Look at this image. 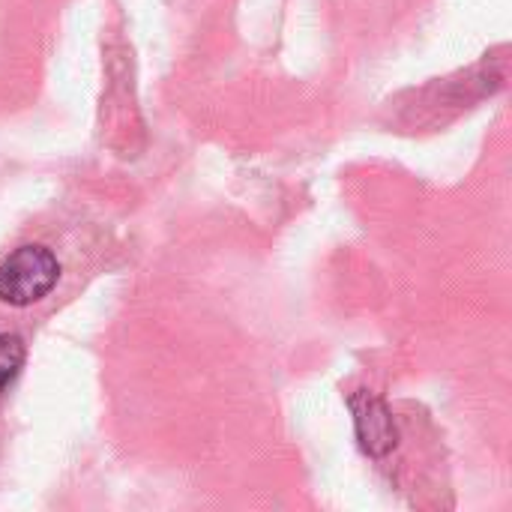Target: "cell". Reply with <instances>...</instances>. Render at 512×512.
<instances>
[{"instance_id":"6da1fadb","label":"cell","mask_w":512,"mask_h":512,"mask_svg":"<svg viewBox=\"0 0 512 512\" xmlns=\"http://www.w3.org/2000/svg\"><path fill=\"white\" fill-rule=\"evenodd\" d=\"M60 264L45 246H21L0 264V300L9 306H33L51 294Z\"/></svg>"},{"instance_id":"7a4b0ae2","label":"cell","mask_w":512,"mask_h":512,"mask_svg":"<svg viewBox=\"0 0 512 512\" xmlns=\"http://www.w3.org/2000/svg\"><path fill=\"white\" fill-rule=\"evenodd\" d=\"M351 414H354V429H357V441L363 453L381 459L396 450L399 429L384 399L372 393H357L351 396Z\"/></svg>"},{"instance_id":"3957f363","label":"cell","mask_w":512,"mask_h":512,"mask_svg":"<svg viewBox=\"0 0 512 512\" xmlns=\"http://www.w3.org/2000/svg\"><path fill=\"white\" fill-rule=\"evenodd\" d=\"M24 357H27V351H24V342H21V336H15V333H0V396L9 390V384L18 378V372H21V366H24Z\"/></svg>"}]
</instances>
